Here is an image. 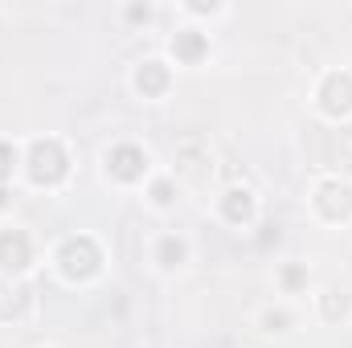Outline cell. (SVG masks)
<instances>
[{
    "label": "cell",
    "instance_id": "obj_1",
    "mask_svg": "<svg viewBox=\"0 0 352 348\" xmlns=\"http://www.w3.org/2000/svg\"><path fill=\"white\" fill-rule=\"evenodd\" d=\"M148 197H152V209L168 213V209L176 205V197H180V193H173V184H168V180H156V184L148 188Z\"/></svg>",
    "mask_w": 352,
    "mask_h": 348
},
{
    "label": "cell",
    "instance_id": "obj_2",
    "mask_svg": "<svg viewBox=\"0 0 352 348\" xmlns=\"http://www.w3.org/2000/svg\"><path fill=\"white\" fill-rule=\"evenodd\" d=\"M263 324H274L270 332H287V312H266Z\"/></svg>",
    "mask_w": 352,
    "mask_h": 348
},
{
    "label": "cell",
    "instance_id": "obj_4",
    "mask_svg": "<svg viewBox=\"0 0 352 348\" xmlns=\"http://www.w3.org/2000/svg\"><path fill=\"white\" fill-rule=\"evenodd\" d=\"M349 135H352V131H349Z\"/></svg>",
    "mask_w": 352,
    "mask_h": 348
},
{
    "label": "cell",
    "instance_id": "obj_3",
    "mask_svg": "<svg viewBox=\"0 0 352 348\" xmlns=\"http://www.w3.org/2000/svg\"><path fill=\"white\" fill-rule=\"evenodd\" d=\"M127 17H131V21H144V25H148V21H152V8H148V4H144V8H140V4H131V8H127Z\"/></svg>",
    "mask_w": 352,
    "mask_h": 348
}]
</instances>
